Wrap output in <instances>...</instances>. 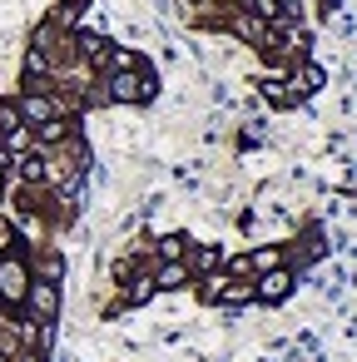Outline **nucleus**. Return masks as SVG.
Returning a JSON list of instances; mask_svg holds the SVG:
<instances>
[{
  "label": "nucleus",
  "mask_w": 357,
  "mask_h": 362,
  "mask_svg": "<svg viewBox=\"0 0 357 362\" xmlns=\"http://www.w3.org/2000/svg\"><path fill=\"white\" fill-rule=\"evenodd\" d=\"M248 263H253V273H268V268H278L283 258H278V248H263V253H248Z\"/></svg>",
  "instance_id": "13"
},
{
  "label": "nucleus",
  "mask_w": 357,
  "mask_h": 362,
  "mask_svg": "<svg viewBox=\"0 0 357 362\" xmlns=\"http://www.w3.org/2000/svg\"><path fill=\"white\" fill-rule=\"evenodd\" d=\"M105 95H110V105H144L154 95V75L144 70V60H134L129 70H110Z\"/></svg>",
  "instance_id": "1"
},
{
  "label": "nucleus",
  "mask_w": 357,
  "mask_h": 362,
  "mask_svg": "<svg viewBox=\"0 0 357 362\" xmlns=\"http://www.w3.org/2000/svg\"><path fill=\"white\" fill-rule=\"evenodd\" d=\"M288 85H293V95H298V100H303V95H317V90H322V65L303 60V65L288 75Z\"/></svg>",
  "instance_id": "6"
},
{
  "label": "nucleus",
  "mask_w": 357,
  "mask_h": 362,
  "mask_svg": "<svg viewBox=\"0 0 357 362\" xmlns=\"http://www.w3.org/2000/svg\"><path fill=\"white\" fill-rule=\"evenodd\" d=\"M189 248H194L189 233H169V238H159V258H164V263H184Z\"/></svg>",
  "instance_id": "9"
},
{
  "label": "nucleus",
  "mask_w": 357,
  "mask_h": 362,
  "mask_svg": "<svg viewBox=\"0 0 357 362\" xmlns=\"http://www.w3.org/2000/svg\"><path fill=\"white\" fill-rule=\"evenodd\" d=\"M149 298H154V278H134V283L124 288V303H134V308L149 303Z\"/></svg>",
  "instance_id": "11"
},
{
  "label": "nucleus",
  "mask_w": 357,
  "mask_h": 362,
  "mask_svg": "<svg viewBox=\"0 0 357 362\" xmlns=\"http://www.w3.org/2000/svg\"><path fill=\"white\" fill-rule=\"evenodd\" d=\"M25 303H30L35 322H55V317H60V288H55V278H30Z\"/></svg>",
  "instance_id": "3"
},
{
  "label": "nucleus",
  "mask_w": 357,
  "mask_h": 362,
  "mask_svg": "<svg viewBox=\"0 0 357 362\" xmlns=\"http://www.w3.org/2000/svg\"><path fill=\"white\" fill-rule=\"evenodd\" d=\"M258 90H263V100L278 105V110H293V105H298V95H293L288 80H273V75H268V80H258Z\"/></svg>",
  "instance_id": "7"
},
{
  "label": "nucleus",
  "mask_w": 357,
  "mask_h": 362,
  "mask_svg": "<svg viewBox=\"0 0 357 362\" xmlns=\"http://www.w3.org/2000/svg\"><path fill=\"white\" fill-rule=\"evenodd\" d=\"M223 263V253H218V243L213 248H189V258H184V268H189V278H199V273H213Z\"/></svg>",
  "instance_id": "8"
},
{
  "label": "nucleus",
  "mask_w": 357,
  "mask_h": 362,
  "mask_svg": "<svg viewBox=\"0 0 357 362\" xmlns=\"http://www.w3.org/2000/svg\"><path fill=\"white\" fill-rule=\"evenodd\" d=\"M16 110H21V124H35V129H40V124H50V119L60 115V105H55L50 95H40V90L21 95V105H16Z\"/></svg>",
  "instance_id": "4"
},
{
  "label": "nucleus",
  "mask_w": 357,
  "mask_h": 362,
  "mask_svg": "<svg viewBox=\"0 0 357 362\" xmlns=\"http://www.w3.org/2000/svg\"><path fill=\"white\" fill-rule=\"evenodd\" d=\"M288 293H293V273H288L283 263H278V268H268V273L258 278V288H253V298H258V303H283Z\"/></svg>",
  "instance_id": "5"
},
{
  "label": "nucleus",
  "mask_w": 357,
  "mask_h": 362,
  "mask_svg": "<svg viewBox=\"0 0 357 362\" xmlns=\"http://www.w3.org/2000/svg\"><path fill=\"white\" fill-rule=\"evenodd\" d=\"M30 288V268L16 253H0V303H25Z\"/></svg>",
  "instance_id": "2"
},
{
  "label": "nucleus",
  "mask_w": 357,
  "mask_h": 362,
  "mask_svg": "<svg viewBox=\"0 0 357 362\" xmlns=\"http://www.w3.org/2000/svg\"><path fill=\"white\" fill-rule=\"evenodd\" d=\"M248 16H258V21H273V16H278V0H248Z\"/></svg>",
  "instance_id": "14"
},
{
  "label": "nucleus",
  "mask_w": 357,
  "mask_h": 362,
  "mask_svg": "<svg viewBox=\"0 0 357 362\" xmlns=\"http://www.w3.org/2000/svg\"><path fill=\"white\" fill-rule=\"evenodd\" d=\"M21 179H25V184H40V179H45V159H40V154H25V159H21Z\"/></svg>",
  "instance_id": "12"
},
{
  "label": "nucleus",
  "mask_w": 357,
  "mask_h": 362,
  "mask_svg": "<svg viewBox=\"0 0 357 362\" xmlns=\"http://www.w3.org/2000/svg\"><path fill=\"white\" fill-rule=\"evenodd\" d=\"M6 174H11V164H6V154H0V199H6Z\"/></svg>",
  "instance_id": "15"
},
{
  "label": "nucleus",
  "mask_w": 357,
  "mask_h": 362,
  "mask_svg": "<svg viewBox=\"0 0 357 362\" xmlns=\"http://www.w3.org/2000/svg\"><path fill=\"white\" fill-rule=\"evenodd\" d=\"M189 283V268L184 263H164L159 273H154V288H164V293H174V288H184Z\"/></svg>",
  "instance_id": "10"
}]
</instances>
